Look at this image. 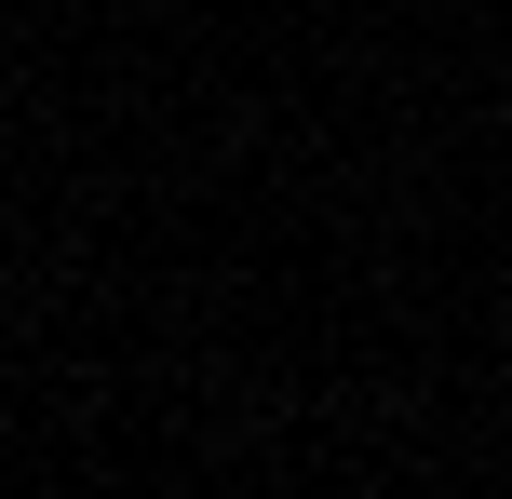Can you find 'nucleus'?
Listing matches in <instances>:
<instances>
[]
</instances>
